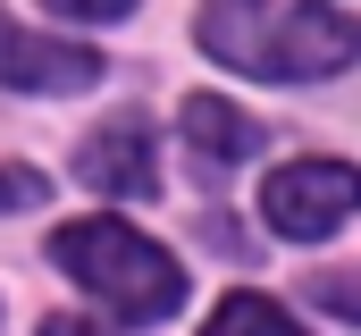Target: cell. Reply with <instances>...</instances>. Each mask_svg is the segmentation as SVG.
Masks as SVG:
<instances>
[{
    "mask_svg": "<svg viewBox=\"0 0 361 336\" xmlns=\"http://www.w3.org/2000/svg\"><path fill=\"white\" fill-rule=\"evenodd\" d=\"M202 51L261 84H311L361 59V25L328 0H202Z\"/></svg>",
    "mask_w": 361,
    "mask_h": 336,
    "instance_id": "cell-1",
    "label": "cell"
},
{
    "mask_svg": "<svg viewBox=\"0 0 361 336\" xmlns=\"http://www.w3.org/2000/svg\"><path fill=\"white\" fill-rule=\"evenodd\" d=\"M51 260H59L85 294H101L109 311H126V320H169L185 303V269L152 244V236H135L126 219H68V227L51 236Z\"/></svg>",
    "mask_w": 361,
    "mask_h": 336,
    "instance_id": "cell-2",
    "label": "cell"
},
{
    "mask_svg": "<svg viewBox=\"0 0 361 336\" xmlns=\"http://www.w3.org/2000/svg\"><path fill=\"white\" fill-rule=\"evenodd\" d=\"M353 210H361V168L353 160H286L277 176H261V219L277 236H294V244L345 227Z\"/></svg>",
    "mask_w": 361,
    "mask_h": 336,
    "instance_id": "cell-3",
    "label": "cell"
},
{
    "mask_svg": "<svg viewBox=\"0 0 361 336\" xmlns=\"http://www.w3.org/2000/svg\"><path fill=\"white\" fill-rule=\"evenodd\" d=\"M92 76H101L92 42H51V34H25L17 17H0V84L8 92H85Z\"/></svg>",
    "mask_w": 361,
    "mask_h": 336,
    "instance_id": "cell-4",
    "label": "cell"
},
{
    "mask_svg": "<svg viewBox=\"0 0 361 336\" xmlns=\"http://www.w3.org/2000/svg\"><path fill=\"white\" fill-rule=\"evenodd\" d=\"M92 193H118V202H143V193H160V168H152V126L143 118H118V126H101L85 135V152H76Z\"/></svg>",
    "mask_w": 361,
    "mask_h": 336,
    "instance_id": "cell-5",
    "label": "cell"
},
{
    "mask_svg": "<svg viewBox=\"0 0 361 336\" xmlns=\"http://www.w3.org/2000/svg\"><path fill=\"white\" fill-rule=\"evenodd\" d=\"M177 126H185V143H193L202 160H244V152L261 143V126L235 118V101H219V92H193L177 109Z\"/></svg>",
    "mask_w": 361,
    "mask_h": 336,
    "instance_id": "cell-6",
    "label": "cell"
},
{
    "mask_svg": "<svg viewBox=\"0 0 361 336\" xmlns=\"http://www.w3.org/2000/svg\"><path fill=\"white\" fill-rule=\"evenodd\" d=\"M202 336H302V328H294V311L269 303V294H227Z\"/></svg>",
    "mask_w": 361,
    "mask_h": 336,
    "instance_id": "cell-7",
    "label": "cell"
},
{
    "mask_svg": "<svg viewBox=\"0 0 361 336\" xmlns=\"http://www.w3.org/2000/svg\"><path fill=\"white\" fill-rule=\"evenodd\" d=\"M302 294L336 320H361V269H319V277H302Z\"/></svg>",
    "mask_w": 361,
    "mask_h": 336,
    "instance_id": "cell-8",
    "label": "cell"
},
{
    "mask_svg": "<svg viewBox=\"0 0 361 336\" xmlns=\"http://www.w3.org/2000/svg\"><path fill=\"white\" fill-rule=\"evenodd\" d=\"M51 202V176H34V168H0V219L8 210H42Z\"/></svg>",
    "mask_w": 361,
    "mask_h": 336,
    "instance_id": "cell-9",
    "label": "cell"
},
{
    "mask_svg": "<svg viewBox=\"0 0 361 336\" xmlns=\"http://www.w3.org/2000/svg\"><path fill=\"white\" fill-rule=\"evenodd\" d=\"M202 236H210V252H235V260H252V236H244V227H235V219H202Z\"/></svg>",
    "mask_w": 361,
    "mask_h": 336,
    "instance_id": "cell-10",
    "label": "cell"
},
{
    "mask_svg": "<svg viewBox=\"0 0 361 336\" xmlns=\"http://www.w3.org/2000/svg\"><path fill=\"white\" fill-rule=\"evenodd\" d=\"M42 336H109V328H101L92 311H51V320H42Z\"/></svg>",
    "mask_w": 361,
    "mask_h": 336,
    "instance_id": "cell-11",
    "label": "cell"
},
{
    "mask_svg": "<svg viewBox=\"0 0 361 336\" xmlns=\"http://www.w3.org/2000/svg\"><path fill=\"white\" fill-rule=\"evenodd\" d=\"M42 8H59V17H126L135 0H42Z\"/></svg>",
    "mask_w": 361,
    "mask_h": 336,
    "instance_id": "cell-12",
    "label": "cell"
}]
</instances>
